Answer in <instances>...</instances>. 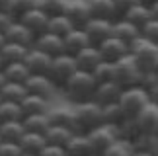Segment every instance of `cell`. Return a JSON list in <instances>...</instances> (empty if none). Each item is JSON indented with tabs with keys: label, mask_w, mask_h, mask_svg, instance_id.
<instances>
[{
	"label": "cell",
	"mask_w": 158,
	"mask_h": 156,
	"mask_svg": "<svg viewBox=\"0 0 158 156\" xmlns=\"http://www.w3.org/2000/svg\"><path fill=\"white\" fill-rule=\"evenodd\" d=\"M26 133V127H23L22 119H16V121H0V137L6 142H20V139Z\"/></svg>",
	"instance_id": "4316f807"
},
{
	"label": "cell",
	"mask_w": 158,
	"mask_h": 156,
	"mask_svg": "<svg viewBox=\"0 0 158 156\" xmlns=\"http://www.w3.org/2000/svg\"><path fill=\"white\" fill-rule=\"evenodd\" d=\"M121 18H127V20L133 22L137 27L143 29L144 23L152 20V10H150V4H147V2H139L137 6H133L131 10H127Z\"/></svg>",
	"instance_id": "484cf974"
},
{
	"label": "cell",
	"mask_w": 158,
	"mask_h": 156,
	"mask_svg": "<svg viewBox=\"0 0 158 156\" xmlns=\"http://www.w3.org/2000/svg\"><path fill=\"white\" fill-rule=\"evenodd\" d=\"M115 37H119L121 41H125V43H133L137 37H141V27H137L133 22H129L127 18H117V20H113V33Z\"/></svg>",
	"instance_id": "ffe728a7"
},
{
	"label": "cell",
	"mask_w": 158,
	"mask_h": 156,
	"mask_svg": "<svg viewBox=\"0 0 158 156\" xmlns=\"http://www.w3.org/2000/svg\"><path fill=\"white\" fill-rule=\"evenodd\" d=\"M66 4H69V0H39V8L43 10L49 18L64 14Z\"/></svg>",
	"instance_id": "f35d334b"
},
{
	"label": "cell",
	"mask_w": 158,
	"mask_h": 156,
	"mask_svg": "<svg viewBox=\"0 0 158 156\" xmlns=\"http://www.w3.org/2000/svg\"><path fill=\"white\" fill-rule=\"evenodd\" d=\"M123 92V86L115 80H109V82H102L98 84L96 88V94H94V100L98 104L106 105V104H113V101H119V96Z\"/></svg>",
	"instance_id": "e0dca14e"
},
{
	"label": "cell",
	"mask_w": 158,
	"mask_h": 156,
	"mask_svg": "<svg viewBox=\"0 0 158 156\" xmlns=\"http://www.w3.org/2000/svg\"><path fill=\"white\" fill-rule=\"evenodd\" d=\"M45 145H47V139H45V135H41V133H31V131H26L23 137L20 139L22 150L23 152H29V154H39L45 148Z\"/></svg>",
	"instance_id": "83f0119b"
},
{
	"label": "cell",
	"mask_w": 158,
	"mask_h": 156,
	"mask_svg": "<svg viewBox=\"0 0 158 156\" xmlns=\"http://www.w3.org/2000/svg\"><path fill=\"white\" fill-rule=\"evenodd\" d=\"M4 74H6V80L8 82H22L26 84V80L29 76H31V72H29L27 64L26 63H10V64H4L2 67Z\"/></svg>",
	"instance_id": "f546056e"
},
{
	"label": "cell",
	"mask_w": 158,
	"mask_h": 156,
	"mask_svg": "<svg viewBox=\"0 0 158 156\" xmlns=\"http://www.w3.org/2000/svg\"><path fill=\"white\" fill-rule=\"evenodd\" d=\"M39 156H69V152H66V148L60 146V145H51V142H47L45 148L39 152Z\"/></svg>",
	"instance_id": "f6af8a7d"
},
{
	"label": "cell",
	"mask_w": 158,
	"mask_h": 156,
	"mask_svg": "<svg viewBox=\"0 0 158 156\" xmlns=\"http://www.w3.org/2000/svg\"><path fill=\"white\" fill-rule=\"evenodd\" d=\"M26 88H27L29 94L41 96V98H47V100H51L55 96V92L60 90L57 84L49 78V74H31L26 80Z\"/></svg>",
	"instance_id": "30bf717a"
},
{
	"label": "cell",
	"mask_w": 158,
	"mask_h": 156,
	"mask_svg": "<svg viewBox=\"0 0 158 156\" xmlns=\"http://www.w3.org/2000/svg\"><path fill=\"white\" fill-rule=\"evenodd\" d=\"M22 156H39V154H29V152H22Z\"/></svg>",
	"instance_id": "6f0895ef"
},
{
	"label": "cell",
	"mask_w": 158,
	"mask_h": 156,
	"mask_svg": "<svg viewBox=\"0 0 158 156\" xmlns=\"http://www.w3.org/2000/svg\"><path fill=\"white\" fill-rule=\"evenodd\" d=\"M158 84V74L154 72L152 68H148V70H143V76H141V86L143 88H147V90H150V88H154Z\"/></svg>",
	"instance_id": "ee69618b"
},
{
	"label": "cell",
	"mask_w": 158,
	"mask_h": 156,
	"mask_svg": "<svg viewBox=\"0 0 158 156\" xmlns=\"http://www.w3.org/2000/svg\"><path fill=\"white\" fill-rule=\"evenodd\" d=\"M51 59H53L51 55H47V53L31 47V49L27 51L23 63L27 64V68H29L31 74H47L49 72V67H51Z\"/></svg>",
	"instance_id": "9a60e30c"
},
{
	"label": "cell",
	"mask_w": 158,
	"mask_h": 156,
	"mask_svg": "<svg viewBox=\"0 0 158 156\" xmlns=\"http://www.w3.org/2000/svg\"><path fill=\"white\" fill-rule=\"evenodd\" d=\"M6 82H8V80H6V74H4V70L0 68V90L4 88V84H6Z\"/></svg>",
	"instance_id": "816d5d0a"
},
{
	"label": "cell",
	"mask_w": 158,
	"mask_h": 156,
	"mask_svg": "<svg viewBox=\"0 0 158 156\" xmlns=\"http://www.w3.org/2000/svg\"><path fill=\"white\" fill-rule=\"evenodd\" d=\"M148 96H150V101H154V104H158V84L154 88L148 90Z\"/></svg>",
	"instance_id": "681fc988"
},
{
	"label": "cell",
	"mask_w": 158,
	"mask_h": 156,
	"mask_svg": "<svg viewBox=\"0 0 158 156\" xmlns=\"http://www.w3.org/2000/svg\"><path fill=\"white\" fill-rule=\"evenodd\" d=\"M94 78H96V82L102 84V82H109V80H113V63H109V61H102L98 67L94 68Z\"/></svg>",
	"instance_id": "60d3db41"
},
{
	"label": "cell",
	"mask_w": 158,
	"mask_h": 156,
	"mask_svg": "<svg viewBox=\"0 0 158 156\" xmlns=\"http://www.w3.org/2000/svg\"><path fill=\"white\" fill-rule=\"evenodd\" d=\"M26 131H31V133H41L45 135L47 129L51 127L49 121V113H31V115H26L22 119Z\"/></svg>",
	"instance_id": "f1b7e54d"
},
{
	"label": "cell",
	"mask_w": 158,
	"mask_h": 156,
	"mask_svg": "<svg viewBox=\"0 0 158 156\" xmlns=\"http://www.w3.org/2000/svg\"><path fill=\"white\" fill-rule=\"evenodd\" d=\"M98 49L102 53V59L104 61H109V63H115L119 61V59H123L125 55H129V43H125V41H121L119 37H107L106 41H102L98 45Z\"/></svg>",
	"instance_id": "7c38bea8"
},
{
	"label": "cell",
	"mask_w": 158,
	"mask_h": 156,
	"mask_svg": "<svg viewBox=\"0 0 158 156\" xmlns=\"http://www.w3.org/2000/svg\"><path fill=\"white\" fill-rule=\"evenodd\" d=\"M139 2H143V0H115V6H117V12H119V18L125 14L127 10H131L133 6H137Z\"/></svg>",
	"instance_id": "bcb514c9"
},
{
	"label": "cell",
	"mask_w": 158,
	"mask_h": 156,
	"mask_svg": "<svg viewBox=\"0 0 158 156\" xmlns=\"http://www.w3.org/2000/svg\"><path fill=\"white\" fill-rule=\"evenodd\" d=\"M133 156H152L150 152L147 150H141V148H135V152H133Z\"/></svg>",
	"instance_id": "f907efd6"
},
{
	"label": "cell",
	"mask_w": 158,
	"mask_h": 156,
	"mask_svg": "<svg viewBox=\"0 0 158 156\" xmlns=\"http://www.w3.org/2000/svg\"><path fill=\"white\" fill-rule=\"evenodd\" d=\"M129 53L137 59V63L143 67V70H148L158 61V43L141 35V37H137L129 45Z\"/></svg>",
	"instance_id": "8992f818"
},
{
	"label": "cell",
	"mask_w": 158,
	"mask_h": 156,
	"mask_svg": "<svg viewBox=\"0 0 158 156\" xmlns=\"http://www.w3.org/2000/svg\"><path fill=\"white\" fill-rule=\"evenodd\" d=\"M148 101H150L148 90L143 88L141 84H139V86L123 88V92L119 96V105H121V109H123L125 117H137L139 111H141Z\"/></svg>",
	"instance_id": "3957f363"
},
{
	"label": "cell",
	"mask_w": 158,
	"mask_h": 156,
	"mask_svg": "<svg viewBox=\"0 0 158 156\" xmlns=\"http://www.w3.org/2000/svg\"><path fill=\"white\" fill-rule=\"evenodd\" d=\"M14 0H0V12H10Z\"/></svg>",
	"instance_id": "c3c4849f"
},
{
	"label": "cell",
	"mask_w": 158,
	"mask_h": 156,
	"mask_svg": "<svg viewBox=\"0 0 158 156\" xmlns=\"http://www.w3.org/2000/svg\"><path fill=\"white\" fill-rule=\"evenodd\" d=\"M64 14L70 18V22L76 27H84L92 18V8H90L88 0H69Z\"/></svg>",
	"instance_id": "4fadbf2b"
},
{
	"label": "cell",
	"mask_w": 158,
	"mask_h": 156,
	"mask_svg": "<svg viewBox=\"0 0 158 156\" xmlns=\"http://www.w3.org/2000/svg\"><path fill=\"white\" fill-rule=\"evenodd\" d=\"M152 70H154V72H156V74H158V61H156V63H154V67H152Z\"/></svg>",
	"instance_id": "11a10c76"
},
{
	"label": "cell",
	"mask_w": 158,
	"mask_h": 156,
	"mask_svg": "<svg viewBox=\"0 0 158 156\" xmlns=\"http://www.w3.org/2000/svg\"><path fill=\"white\" fill-rule=\"evenodd\" d=\"M117 131H119V137H121V139H127V141H133V142H135L137 137L143 133V131L139 129L135 117H125L123 121L117 125Z\"/></svg>",
	"instance_id": "d590c367"
},
{
	"label": "cell",
	"mask_w": 158,
	"mask_h": 156,
	"mask_svg": "<svg viewBox=\"0 0 158 156\" xmlns=\"http://www.w3.org/2000/svg\"><path fill=\"white\" fill-rule=\"evenodd\" d=\"M133 145H135V148H141V150L150 152L152 156H158V135L156 133H141Z\"/></svg>",
	"instance_id": "8d00e7d4"
},
{
	"label": "cell",
	"mask_w": 158,
	"mask_h": 156,
	"mask_svg": "<svg viewBox=\"0 0 158 156\" xmlns=\"http://www.w3.org/2000/svg\"><path fill=\"white\" fill-rule=\"evenodd\" d=\"M92 8V18H102V20H117L119 12L115 6V0H88Z\"/></svg>",
	"instance_id": "cb8c5ba5"
},
{
	"label": "cell",
	"mask_w": 158,
	"mask_h": 156,
	"mask_svg": "<svg viewBox=\"0 0 158 156\" xmlns=\"http://www.w3.org/2000/svg\"><path fill=\"white\" fill-rule=\"evenodd\" d=\"M141 76H143V67L137 63V59L131 53L113 63V80L119 82L123 88L139 86L141 84Z\"/></svg>",
	"instance_id": "7a4b0ae2"
},
{
	"label": "cell",
	"mask_w": 158,
	"mask_h": 156,
	"mask_svg": "<svg viewBox=\"0 0 158 156\" xmlns=\"http://www.w3.org/2000/svg\"><path fill=\"white\" fill-rule=\"evenodd\" d=\"M66 152L69 154H76V156H96L94 154V148H92V142L88 139V133H72V137L69 139V142L64 145Z\"/></svg>",
	"instance_id": "ac0fdd59"
},
{
	"label": "cell",
	"mask_w": 158,
	"mask_h": 156,
	"mask_svg": "<svg viewBox=\"0 0 158 156\" xmlns=\"http://www.w3.org/2000/svg\"><path fill=\"white\" fill-rule=\"evenodd\" d=\"M150 10H152V18H158V2L150 4Z\"/></svg>",
	"instance_id": "f5cc1de1"
},
{
	"label": "cell",
	"mask_w": 158,
	"mask_h": 156,
	"mask_svg": "<svg viewBox=\"0 0 158 156\" xmlns=\"http://www.w3.org/2000/svg\"><path fill=\"white\" fill-rule=\"evenodd\" d=\"M20 105H22L23 117H26V115H31V113H49V109H51V100L41 98V96L27 94L26 98L20 101Z\"/></svg>",
	"instance_id": "603a6c76"
},
{
	"label": "cell",
	"mask_w": 158,
	"mask_h": 156,
	"mask_svg": "<svg viewBox=\"0 0 158 156\" xmlns=\"http://www.w3.org/2000/svg\"><path fill=\"white\" fill-rule=\"evenodd\" d=\"M76 57V64L80 70H86V72H94V68L98 67V64L104 61L102 59V53L96 45H88L86 49H82Z\"/></svg>",
	"instance_id": "7402d4cb"
},
{
	"label": "cell",
	"mask_w": 158,
	"mask_h": 156,
	"mask_svg": "<svg viewBox=\"0 0 158 156\" xmlns=\"http://www.w3.org/2000/svg\"><path fill=\"white\" fill-rule=\"evenodd\" d=\"M104 107V123H111V125H119L125 119V113L121 109L119 101H113V104H106Z\"/></svg>",
	"instance_id": "74e56055"
},
{
	"label": "cell",
	"mask_w": 158,
	"mask_h": 156,
	"mask_svg": "<svg viewBox=\"0 0 158 156\" xmlns=\"http://www.w3.org/2000/svg\"><path fill=\"white\" fill-rule=\"evenodd\" d=\"M96 88H98V82H96L94 74L78 68L76 72L63 84L60 90H63V94L72 101V104H80V101H86V100L94 98Z\"/></svg>",
	"instance_id": "6da1fadb"
},
{
	"label": "cell",
	"mask_w": 158,
	"mask_h": 156,
	"mask_svg": "<svg viewBox=\"0 0 158 156\" xmlns=\"http://www.w3.org/2000/svg\"><path fill=\"white\" fill-rule=\"evenodd\" d=\"M72 133H74V131H70V129H66V127L51 125V127L47 129V133H45V139H47V142H51V145L64 146L66 142H69V139L72 137Z\"/></svg>",
	"instance_id": "e575fe53"
},
{
	"label": "cell",
	"mask_w": 158,
	"mask_h": 156,
	"mask_svg": "<svg viewBox=\"0 0 158 156\" xmlns=\"http://www.w3.org/2000/svg\"><path fill=\"white\" fill-rule=\"evenodd\" d=\"M16 119H23L22 105L18 101L2 100L0 101V121H16Z\"/></svg>",
	"instance_id": "836d02e7"
},
{
	"label": "cell",
	"mask_w": 158,
	"mask_h": 156,
	"mask_svg": "<svg viewBox=\"0 0 158 156\" xmlns=\"http://www.w3.org/2000/svg\"><path fill=\"white\" fill-rule=\"evenodd\" d=\"M33 47L39 49V51H43V53H47V55H51V57H57L60 53H64V39L59 37V35H55V33H51V31H45V33H41V35L35 37Z\"/></svg>",
	"instance_id": "5bb4252c"
},
{
	"label": "cell",
	"mask_w": 158,
	"mask_h": 156,
	"mask_svg": "<svg viewBox=\"0 0 158 156\" xmlns=\"http://www.w3.org/2000/svg\"><path fill=\"white\" fill-rule=\"evenodd\" d=\"M133 152H135V145H133V141H127V139H119L111 142L104 152H102V156H133Z\"/></svg>",
	"instance_id": "d6a6232c"
},
{
	"label": "cell",
	"mask_w": 158,
	"mask_h": 156,
	"mask_svg": "<svg viewBox=\"0 0 158 156\" xmlns=\"http://www.w3.org/2000/svg\"><path fill=\"white\" fill-rule=\"evenodd\" d=\"M74 27H76V26L70 22L69 16H66V14H60V16H53V18H49V27H47V31L59 35V37H64V35L70 33Z\"/></svg>",
	"instance_id": "4dcf8cb0"
},
{
	"label": "cell",
	"mask_w": 158,
	"mask_h": 156,
	"mask_svg": "<svg viewBox=\"0 0 158 156\" xmlns=\"http://www.w3.org/2000/svg\"><path fill=\"white\" fill-rule=\"evenodd\" d=\"M29 92H27V88H26V84H22V82H6L4 84V88L0 90V96H2V100H10V101H20L26 98Z\"/></svg>",
	"instance_id": "1f68e13d"
},
{
	"label": "cell",
	"mask_w": 158,
	"mask_h": 156,
	"mask_svg": "<svg viewBox=\"0 0 158 156\" xmlns=\"http://www.w3.org/2000/svg\"><path fill=\"white\" fill-rule=\"evenodd\" d=\"M74 109H76V115H78L80 131H84V133H88L90 129H94V127L104 123V107L94 98L80 101V104H74Z\"/></svg>",
	"instance_id": "277c9868"
},
{
	"label": "cell",
	"mask_w": 158,
	"mask_h": 156,
	"mask_svg": "<svg viewBox=\"0 0 158 156\" xmlns=\"http://www.w3.org/2000/svg\"><path fill=\"white\" fill-rule=\"evenodd\" d=\"M14 20H16V18H12L10 12H0V31L4 33V31H6V27H8Z\"/></svg>",
	"instance_id": "7dc6e473"
},
{
	"label": "cell",
	"mask_w": 158,
	"mask_h": 156,
	"mask_svg": "<svg viewBox=\"0 0 158 156\" xmlns=\"http://www.w3.org/2000/svg\"><path fill=\"white\" fill-rule=\"evenodd\" d=\"M49 121L51 125H59V127H66L74 133H80V125H78V115L74 105H59L49 109Z\"/></svg>",
	"instance_id": "ba28073f"
},
{
	"label": "cell",
	"mask_w": 158,
	"mask_h": 156,
	"mask_svg": "<svg viewBox=\"0 0 158 156\" xmlns=\"http://www.w3.org/2000/svg\"><path fill=\"white\" fill-rule=\"evenodd\" d=\"M143 37H147L150 41H154V43H158V18H152L150 22H147L141 29Z\"/></svg>",
	"instance_id": "b9f144b4"
},
{
	"label": "cell",
	"mask_w": 158,
	"mask_h": 156,
	"mask_svg": "<svg viewBox=\"0 0 158 156\" xmlns=\"http://www.w3.org/2000/svg\"><path fill=\"white\" fill-rule=\"evenodd\" d=\"M0 142H2V137H0Z\"/></svg>",
	"instance_id": "6125c7cd"
},
{
	"label": "cell",
	"mask_w": 158,
	"mask_h": 156,
	"mask_svg": "<svg viewBox=\"0 0 158 156\" xmlns=\"http://www.w3.org/2000/svg\"><path fill=\"white\" fill-rule=\"evenodd\" d=\"M84 31L88 33L90 43L98 47L102 41L111 37L113 33V20H102V18H90V22L84 26Z\"/></svg>",
	"instance_id": "9c48e42d"
},
{
	"label": "cell",
	"mask_w": 158,
	"mask_h": 156,
	"mask_svg": "<svg viewBox=\"0 0 158 156\" xmlns=\"http://www.w3.org/2000/svg\"><path fill=\"white\" fill-rule=\"evenodd\" d=\"M69 156H76V154H69Z\"/></svg>",
	"instance_id": "94428289"
},
{
	"label": "cell",
	"mask_w": 158,
	"mask_h": 156,
	"mask_svg": "<svg viewBox=\"0 0 158 156\" xmlns=\"http://www.w3.org/2000/svg\"><path fill=\"white\" fill-rule=\"evenodd\" d=\"M76 70H78L76 57L69 55V53H60V55L51 59V67H49V72L47 74H49V78L59 88H63V84L69 80Z\"/></svg>",
	"instance_id": "5b68a950"
},
{
	"label": "cell",
	"mask_w": 158,
	"mask_h": 156,
	"mask_svg": "<svg viewBox=\"0 0 158 156\" xmlns=\"http://www.w3.org/2000/svg\"><path fill=\"white\" fill-rule=\"evenodd\" d=\"M22 152L20 142H0V156H22Z\"/></svg>",
	"instance_id": "7bdbcfd3"
},
{
	"label": "cell",
	"mask_w": 158,
	"mask_h": 156,
	"mask_svg": "<svg viewBox=\"0 0 158 156\" xmlns=\"http://www.w3.org/2000/svg\"><path fill=\"white\" fill-rule=\"evenodd\" d=\"M18 20H22L35 35L45 33L47 27H49V16H47L39 6H37V8H33V10H29L27 14H23L22 18H18Z\"/></svg>",
	"instance_id": "d6986e66"
},
{
	"label": "cell",
	"mask_w": 158,
	"mask_h": 156,
	"mask_svg": "<svg viewBox=\"0 0 158 156\" xmlns=\"http://www.w3.org/2000/svg\"><path fill=\"white\" fill-rule=\"evenodd\" d=\"M39 6V0H14L12 2V8H10V14L12 18H22L23 14H27L29 10H33V8H37Z\"/></svg>",
	"instance_id": "ab89813d"
},
{
	"label": "cell",
	"mask_w": 158,
	"mask_h": 156,
	"mask_svg": "<svg viewBox=\"0 0 158 156\" xmlns=\"http://www.w3.org/2000/svg\"><path fill=\"white\" fill-rule=\"evenodd\" d=\"M4 43H6V37H4V33L0 31V49H2V47H4Z\"/></svg>",
	"instance_id": "db71d44e"
},
{
	"label": "cell",
	"mask_w": 158,
	"mask_h": 156,
	"mask_svg": "<svg viewBox=\"0 0 158 156\" xmlns=\"http://www.w3.org/2000/svg\"><path fill=\"white\" fill-rule=\"evenodd\" d=\"M88 139H90V142H92L94 154L96 156H102V152H104L111 142H115V141L119 139L117 125L102 123V125H98V127H94V129L88 131Z\"/></svg>",
	"instance_id": "52a82bcc"
},
{
	"label": "cell",
	"mask_w": 158,
	"mask_h": 156,
	"mask_svg": "<svg viewBox=\"0 0 158 156\" xmlns=\"http://www.w3.org/2000/svg\"><path fill=\"white\" fill-rule=\"evenodd\" d=\"M0 101H2V96H0Z\"/></svg>",
	"instance_id": "be15d7a7"
},
{
	"label": "cell",
	"mask_w": 158,
	"mask_h": 156,
	"mask_svg": "<svg viewBox=\"0 0 158 156\" xmlns=\"http://www.w3.org/2000/svg\"><path fill=\"white\" fill-rule=\"evenodd\" d=\"M143 2H147V4H154V2H158V0H143Z\"/></svg>",
	"instance_id": "9f6ffc18"
},
{
	"label": "cell",
	"mask_w": 158,
	"mask_h": 156,
	"mask_svg": "<svg viewBox=\"0 0 158 156\" xmlns=\"http://www.w3.org/2000/svg\"><path fill=\"white\" fill-rule=\"evenodd\" d=\"M31 47H26V45H20V43H12V41H6L4 47L0 49V57H2V63L4 64H10V63H22L26 61V55Z\"/></svg>",
	"instance_id": "d4e9b609"
},
{
	"label": "cell",
	"mask_w": 158,
	"mask_h": 156,
	"mask_svg": "<svg viewBox=\"0 0 158 156\" xmlns=\"http://www.w3.org/2000/svg\"><path fill=\"white\" fill-rule=\"evenodd\" d=\"M135 119H137V125L143 133H152L156 129V125H158V104L148 101V104L139 111V115Z\"/></svg>",
	"instance_id": "44dd1931"
},
{
	"label": "cell",
	"mask_w": 158,
	"mask_h": 156,
	"mask_svg": "<svg viewBox=\"0 0 158 156\" xmlns=\"http://www.w3.org/2000/svg\"><path fill=\"white\" fill-rule=\"evenodd\" d=\"M152 133H156V135H158V125H156V129H154V131H152Z\"/></svg>",
	"instance_id": "91938a15"
},
{
	"label": "cell",
	"mask_w": 158,
	"mask_h": 156,
	"mask_svg": "<svg viewBox=\"0 0 158 156\" xmlns=\"http://www.w3.org/2000/svg\"><path fill=\"white\" fill-rule=\"evenodd\" d=\"M4 67V63H2V57H0V68H2Z\"/></svg>",
	"instance_id": "680465c9"
},
{
	"label": "cell",
	"mask_w": 158,
	"mask_h": 156,
	"mask_svg": "<svg viewBox=\"0 0 158 156\" xmlns=\"http://www.w3.org/2000/svg\"><path fill=\"white\" fill-rule=\"evenodd\" d=\"M4 37H6V41H12V43H20V45H26V47H33L37 35H35L22 20H14L8 27H6Z\"/></svg>",
	"instance_id": "8fae6325"
},
{
	"label": "cell",
	"mask_w": 158,
	"mask_h": 156,
	"mask_svg": "<svg viewBox=\"0 0 158 156\" xmlns=\"http://www.w3.org/2000/svg\"><path fill=\"white\" fill-rule=\"evenodd\" d=\"M64 53H69V55H78L82 49H86L90 43V37L88 33L84 31V27H74L70 33L64 35Z\"/></svg>",
	"instance_id": "2e32d148"
}]
</instances>
